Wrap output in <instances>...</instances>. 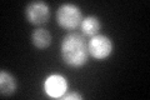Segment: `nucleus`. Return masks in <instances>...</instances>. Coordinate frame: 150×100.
Masks as SVG:
<instances>
[{
	"instance_id": "nucleus-7",
	"label": "nucleus",
	"mask_w": 150,
	"mask_h": 100,
	"mask_svg": "<svg viewBox=\"0 0 150 100\" xmlns=\"http://www.w3.org/2000/svg\"><path fill=\"white\" fill-rule=\"evenodd\" d=\"M18 84L16 79L9 73V71H0V94L3 96H9L16 91Z\"/></svg>"
},
{
	"instance_id": "nucleus-5",
	"label": "nucleus",
	"mask_w": 150,
	"mask_h": 100,
	"mask_svg": "<svg viewBox=\"0 0 150 100\" xmlns=\"http://www.w3.org/2000/svg\"><path fill=\"white\" fill-rule=\"evenodd\" d=\"M68 90V82L67 78H64L60 74H53L48 77L44 82V91L50 98L62 99L63 95Z\"/></svg>"
},
{
	"instance_id": "nucleus-4",
	"label": "nucleus",
	"mask_w": 150,
	"mask_h": 100,
	"mask_svg": "<svg viewBox=\"0 0 150 100\" xmlns=\"http://www.w3.org/2000/svg\"><path fill=\"white\" fill-rule=\"evenodd\" d=\"M25 18L33 25H44L50 19V8L45 1H31L25 8Z\"/></svg>"
},
{
	"instance_id": "nucleus-8",
	"label": "nucleus",
	"mask_w": 150,
	"mask_h": 100,
	"mask_svg": "<svg viewBox=\"0 0 150 100\" xmlns=\"http://www.w3.org/2000/svg\"><path fill=\"white\" fill-rule=\"evenodd\" d=\"M31 43L38 49H46L51 44V34L43 28L35 29L31 34Z\"/></svg>"
},
{
	"instance_id": "nucleus-9",
	"label": "nucleus",
	"mask_w": 150,
	"mask_h": 100,
	"mask_svg": "<svg viewBox=\"0 0 150 100\" xmlns=\"http://www.w3.org/2000/svg\"><path fill=\"white\" fill-rule=\"evenodd\" d=\"M62 99L63 100H81L83 99V96L79 93H69V94H67L65 93L63 96H62Z\"/></svg>"
},
{
	"instance_id": "nucleus-1",
	"label": "nucleus",
	"mask_w": 150,
	"mask_h": 100,
	"mask_svg": "<svg viewBox=\"0 0 150 100\" xmlns=\"http://www.w3.org/2000/svg\"><path fill=\"white\" fill-rule=\"evenodd\" d=\"M60 54L63 61L70 68H83L89 59L88 41L85 40V36L79 33L70 31L68 35L63 38L60 45Z\"/></svg>"
},
{
	"instance_id": "nucleus-6",
	"label": "nucleus",
	"mask_w": 150,
	"mask_h": 100,
	"mask_svg": "<svg viewBox=\"0 0 150 100\" xmlns=\"http://www.w3.org/2000/svg\"><path fill=\"white\" fill-rule=\"evenodd\" d=\"M80 28H81V33L84 36L94 38V36L99 35V33L101 30V23L99 20V18H96L94 15H89L83 19Z\"/></svg>"
},
{
	"instance_id": "nucleus-2",
	"label": "nucleus",
	"mask_w": 150,
	"mask_h": 100,
	"mask_svg": "<svg viewBox=\"0 0 150 100\" xmlns=\"http://www.w3.org/2000/svg\"><path fill=\"white\" fill-rule=\"evenodd\" d=\"M83 19L84 18L80 8L71 3L60 5L56 11V21H58L59 26L69 31H73L78 26H80Z\"/></svg>"
},
{
	"instance_id": "nucleus-3",
	"label": "nucleus",
	"mask_w": 150,
	"mask_h": 100,
	"mask_svg": "<svg viewBox=\"0 0 150 100\" xmlns=\"http://www.w3.org/2000/svg\"><path fill=\"white\" fill-rule=\"evenodd\" d=\"M89 55L95 60H105L112 53V41L106 35H96L88 41Z\"/></svg>"
}]
</instances>
